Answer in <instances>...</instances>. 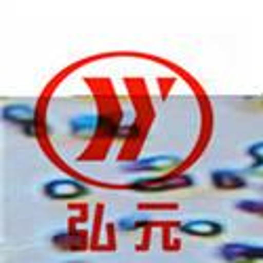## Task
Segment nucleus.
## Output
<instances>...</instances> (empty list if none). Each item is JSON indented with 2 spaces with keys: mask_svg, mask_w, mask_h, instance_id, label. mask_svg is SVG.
<instances>
[{
  "mask_svg": "<svg viewBox=\"0 0 263 263\" xmlns=\"http://www.w3.org/2000/svg\"><path fill=\"white\" fill-rule=\"evenodd\" d=\"M183 158L177 154H160V156H149L143 160H137L133 164H126L124 171L128 173H156V175H168L181 166Z\"/></svg>",
  "mask_w": 263,
  "mask_h": 263,
  "instance_id": "7ed1b4c3",
  "label": "nucleus"
},
{
  "mask_svg": "<svg viewBox=\"0 0 263 263\" xmlns=\"http://www.w3.org/2000/svg\"><path fill=\"white\" fill-rule=\"evenodd\" d=\"M97 126H99L97 114H82V116H76L70 122V130L76 137H93Z\"/></svg>",
  "mask_w": 263,
  "mask_h": 263,
  "instance_id": "6e6552de",
  "label": "nucleus"
},
{
  "mask_svg": "<svg viewBox=\"0 0 263 263\" xmlns=\"http://www.w3.org/2000/svg\"><path fill=\"white\" fill-rule=\"evenodd\" d=\"M5 122L9 124H15L24 130L26 135H34L36 133V109L32 105H26V103H11V105H5L3 112H0Z\"/></svg>",
  "mask_w": 263,
  "mask_h": 263,
  "instance_id": "20e7f679",
  "label": "nucleus"
},
{
  "mask_svg": "<svg viewBox=\"0 0 263 263\" xmlns=\"http://www.w3.org/2000/svg\"><path fill=\"white\" fill-rule=\"evenodd\" d=\"M217 253L221 255V259L228 261V263H255V261H263L261 247H253V245H247V242H228L223 247H219Z\"/></svg>",
  "mask_w": 263,
  "mask_h": 263,
  "instance_id": "39448f33",
  "label": "nucleus"
},
{
  "mask_svg": "<svg viewBox=\"0 0 263 263\" xmlns=\"http://www.w3.org/2000/svg\"><path fill=\"white\" fill-rule=\"evenodd\" d=\"M261 257H263V247H261Z\"/></svg>",
  "mask_w": 263,
  "mask_h": 263,
  "instance_id": "9b49d317",
  "label": "nucleus"
},
{
  "mask_svg": "<svg viewBox=\"0 0 263 263\" xmlns=\"http://www.w3.org/2000/svg\"><path fill=\"white\" fill-rule=\"evenodd\" d=\"M247 156L253 160V164L247 168V175H253V177H263V141L249 145L247 147Z\"/></svg>",
  "mask_w": 263,
  "mask_h": 263,
  "instance_id": "1a4fd4ad",
  "label": "nucleus"
},
{
  "mask_svg": "<svg viewBox=\"0 0 263 263\" xmlns=\"http://www.w3.org/2000/svg\"><path fill=\"white\" fill-rule=\"evenodd\" d=\"M196 179L187 173H168V175H149V177L135 179L128 187L133 192H171V190H185L192 187Z\"/></svg>",
  "mask_w": 263,
  "mask_h": 263,
  "instance_id": "f257e3e1",
  "label": "nucleus"
},
{
  "mask_svg": "<svg viewBox=\"0 0 263 263\" xmlns=\"http://www.w3.org/2000/svg\"><path fill=\"white\" fill-rule=\"evenodd\" d=\"M211 183L215 190L221 192H234V190H245L249 185L247 175L234 171V168H217L211 173Z\"/></svg>",
  "mask_w": 263,
  "mask_h": 263,
  "instance_id": "423d86ee",
  "label": "nucleus"
},
{
  "mask_svg": "<svg viewBox=\"0 0 263 263\" xmlns=\"http://www.w3.org/2000/svg\"><path fill=\"white\" fill-rule=\"evenodd\" d=\"M236 209L242 211V213H249V215L263 217V200H238Z\"/></svg>",
  "mask_w": 263,
  "mask_h": 263,
  "instance_id": "9d476101",
  "label": "nucleus"
},
{
  "mask_svg": "<svg viewBox=\"0 0 263 263\" xmlns=\"http://www.w3.org/2000/svg\"><path fill=\"white\" fill-rule=\"evenodd\" d=\"M49 200H80L91 196V190L76 179H51L42 185Z\"/></svg>",
  "mask_w": 263,
  "mask_h": 263,
  "instance_id": "f03ea898",
  "label": "nucleus"
},
{
  "mask_svg": "<svg viewBox=\"0 0 263 263\" xmlns=\"http://www.w3.org/2000/svg\"><path fill=\"white\" fill-rule=\"evenodd\" d=\"M179 232L196 238H217L226 232V226L213 221V219H192V221H185L179 226Z\"/></svg>",
  "mask_w": 263,
  "mask_h": 263,
  "instance_id": "0eeeda50",
  "label": "nucleus"
}]
</instances>
